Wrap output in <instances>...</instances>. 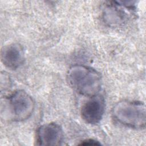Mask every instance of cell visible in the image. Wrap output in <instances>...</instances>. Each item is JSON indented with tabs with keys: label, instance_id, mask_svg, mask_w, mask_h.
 Masks as SVG:
<instances>
[{
	"label": "cell",
	"instance_id": "obj_1",
	"mask_svg": "<svg viewBox=\"0 0 146 146\" xmlns=\"http://www.w3.org/2000/svg\"><path fill=\"white\" fill-rule=\"evenodd\" d=\"M67 80L74 91L90 97L97 95L102 84V76L97 70L82 64L74 65L69 68Z\"/></svg>",
	"mask_w": 146,
	"mask_h": 146
},
{
	"label": "cell",
	"instance_id": "obj_2",
	"mask_svg": "<svg viewBox=\"0 0 146 146\" xmlns=\"http://www.w3.org/2000/svg\"><path fill=\"white\" fill-rule=\"evenodd\" d=\"M112 115L117 122L128 127L141 129L145 126V106L140 101L117 102L112 110Z\"/></svg>",
	"mask_w": 146,
	"mask_h": 146
},
{
	"label": "cell",
	"instance_id": "obj_3",
	"mask_svg": "<svg viewBox=\"0 0 146 146\" xmlns=\"http://www.w3.org/2000/svg\"><path fill=\"white\" fill-rule=\"evenodd\" d=\"M1 106V115L14 121H22L29 119L35 108L32 97L23 90H18L7 97Z\"/></svg>",
	"mask_w": 146,
	"mask_h": 146
},
{
	"label": "cell",
	"instance_id": "obj_4",
	"mask_svg": "<svg viewBox=\"0 0 146 146\" xmlns=\"http://www.w3.org/2000/svg\"><path fill=\"white\" fill-rule=\"evenodd\" d=\"M104 98L100 95L90 97L82 107L80 114L83 120L87 123L96 124L102 119L105 112Z\"/></svg>",
	"mask_w": 146,
	"mask_h": 146
},
{
	"label": "cell",
	"instance_id": "obj_5",
	"mask_svg": "<svg viewBox=\"0 0 146 146\" xmlns=\"http://www.w3.org/2000/svg\"><path fill=\"white\" fill-rule=\"evenodd\" d=\"M63 131L56 123L40 125L36 132V143L39 145H59L63 141Z\"/></svg>",
	"mask_w": 146,
	"mask_h": 146
},
{
	"label": "cell",
	"instance_id": "obj_6",
	"mask_svg": "<svg viewBox=\"0 0 146 146\" xmlns=\"http://www.w3.org/2000/svg\"><path fill=\"white\" fill-rule=\"evenodd\" d=\"M1 59L3 64L10 69H16L24 60L23 47L18 43H11L4 46L1 52Z\"/></svg>",
	"mask_w": 146,
	"mask_h": 146
},
{
	"label": "cell",
	"instance_id": "obj_7",
	"mask_svg": "<svg viewBox=\"0 0 146 146\" xmlns=\"http://www.w3.org/2000/svg\"><path fill=\"white\" fill-rule=\"evenodd\" d=\"M114 3L115 5H108L104 11V21L110 25H120L124 23L127 19V14L123 10L124 5H120L119 2L116 1Z\"/></svg>",
	"mask_w": 146,
	"mask_h": 146
},
{
	"label": "cell",
	"instance_id": "obj_8",
	"mask_svg": "<svg viewBox=\"0 0 146 146\" xmlns=\"http://www.w3.org/2000/svg\"><path fill=\"white\" fill-rule=\"evenodd\" d=\"M79 145H100L101 143L98 141L95 140L94 139H87L82 141Z\"/></svg>",
	"mask_w": 146,
	"mask_h": 146
}]
</instances>
